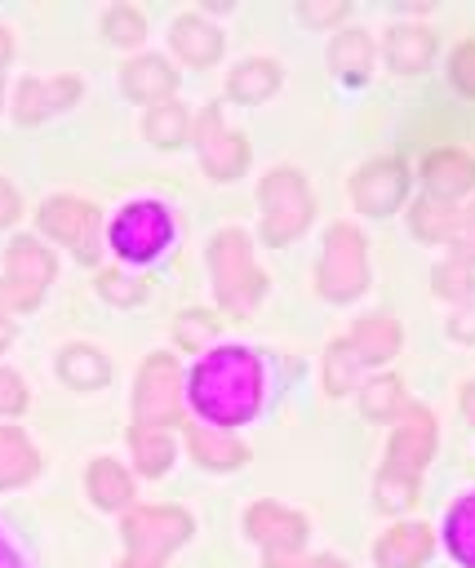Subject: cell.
Returning <instances> with one entry per match:
<instances>
[{"label": "cell", "instance_id": "cell-1", "mask_svg": "<svg viewBox=\"0 0 475 568\" xmlns=\"http://www.w3.org/2000/svg\"><path fill=\"white\" fill-rule=\"evenodd\" d=\"M262 399V364L244 346H222L200 359L191 373V404L213 426H240L257 413Z\"/></svg>", "mask_w": 475, "mask_h": 568}, {"label": "cell", "instance_id": "cell-2", "mask_svg": "<svg viewBox=\"0 0 475 568\" xmlns=\"http://www.w3.org/2000/svg\"><path fill=\"white\" fill-rule=\"evenodd\" d=\"M209 271H213L218 302H222L226 311H235V315H244V311L262 297V288H266L262 271L253 266L249 235L235 231V226L222 231V235H213V244H209Z\"/></svg>", "mask_w": 475, "mask_h": 568}, {"label": "cell", "instance_id": "cell-3", "mask_svg": "<svg viewBox=\"0 0 475 568\" xmlns=\"http://www.w3.org/2000/svg\"><path fill=\"white\" fill-rule=\"evenodd\" d=\"M191 537V515L178 510V506H142V510H129L124 519V541H129V555L120 568H160L164 555L173 546H182Z\"/></svg>", "mask_w": 475, "mask_h": 568}, {"label": "cell", "instance_id": "cell-4", "mask_svg": "<svg viewBox=\"0 0 475 568\" xmlns=\"http://www.w3.org/2000/svg\"><path fill=\"white\" fill-rule=\"evenodd\" d=\"M257 204H262V240L266 244H289L311 222V191H306L302 173H293V169H271L257 186Z\"/></svg>", "mask_w": 475, "mask_h": 568}, {"label": "cell", "instance_id": "cell-5", "mask_svg": "<svg viewBox=\"0 0 475 568\" xmlns=\"http://www.w3.org/2000/svg\"><path fill=\"white\" fill-rule=\"evenodd\" d=\"M315 284L329 302H351L368 284V257H364V235L346 222H333L324 235V253L315 266Z\"/></svg>", "mask_w": 475, "mask_h": 568}, {"label": "cell", "instance_id": "cell-6", "mask_svg": "<svg viewBox=\"0 0 475 568\" xmlns=\"http://www.w3.org/2000/svg\"><path fill=\"white\" fill-rule=\"evenodd\" d=\"M53 280V253L36 244L31 235H18L4 253V280H0V302L13 311H31Z\"/></svg>", "mask_w": 475, "mask_h": 568}, {"label": "cell", "instance_id": "cell-7", "mask_svg": "<svg viewBox=\"0 0 475 568\" xmlns=\"http://www.w3.org/2000/svg\"><path fill=\"white\" fill-rule=\"evenodd\" d=\"M107 235H111V248H115L120 257H129V262H146V257H155V253L169 244L173 222H169L164 204L142 200V204H124Z\"/></svg>", "mask_w": 475, "mask_h": 568}, {"label": "cell", "instance_id": "cell-8", "mask_svg": "<svg viewBox=\"0 0 475 568\" xmlns=\"http://www.w3.org/2000/svg\"><path fill=\"white\" fill-rule=\"evenodd\" d=\"M178 359L173 355H146V364L138 368V386H133V413L146 426H169L178 422Z\"/></svg>", "mask_w": 475, "mask_h": 568}, {"label": "cell", "instance_id": "cell-9", "mask_svg": "<svg viewBox=\"0 0 475 568\" xmlns=\"http://www.w3.org/2000/svg\"><path fill=\"white\" fill-rule=\"evenodd\" d=\"M195 146H200V164H204V173L209 178H240L244 173V164H249V142L235 133V129H226V120H222V111L218 106H204L200 111V120H195Z\"/></svg>", "mask_w": 475, "mask_h": 568}, {"label": "cell", "instance_id": "cell-10", "mask_svg": "<svg viewBox=\"0 0 475 568\" xmlns=\"http://www.w3.org/2000/svg\"><path fill=\"white\" fill-rule=\"evenodd\" d=\"M40 231H49L58 244H71L84 262L98 257V209L84 204V200H71V195H53L40 204L36 213Z\"/></svg>", "mask_w": 475, "mask_h": 568}, {"label": "cell", "instance_id": "cell-11", "mask_svg": "<svg viewBox=\"0 0 475 568\" xmlns=\"http://www.w3.org/2000/svg\"><path fill=\"white\" fill-rule=\"evenodd\" d=\"M431 453H435V417H431L422 404L400 408V422H395L391 448H386V470L417 479V475L426 470Z\"/></svg>", "mask_w": 475, "mask_h": 568}, {"label": "cell", "instance_id": "cell-12", "mask_svg": "<svg viewBox=\"0 0 475 568\" xmlns=\"http://www.w3.org/2000/svg\"><path fill=\"white\" fill-rule=\"evenodd\" d=\"M404 186H408V178H404V164L400 160H368L355 178H351V204L360 209V213H368V217H386L400 200H404Z\"/></svg>", "mask_w": 475, "mask_h": 568}, {"label": "cell", "instance_id": "cell-13", "mask_svg": "<svg viewBox=\"0 0 475 568\" xmlns=\"http://www.w3.org/2000/svg\"><path fill=\"white\" fill-rule=\"evenodd\" d=\"M244 528L266 550H302V541H306V519L297 510H284L280 501H257L244 515Z\"/></svg>", "mask_w": 475, "mask_h": 568}, {"label": "cell", "instance_id": "cell-14", "mask_svg": "<svg viewBox=\"0 0 475 568\" xmlns=\"http://www.w3.org/2000/svg\"><path fill=\"white\" fill-rule=\"evenodd\" d=\"M422 182H426L431 200L448 204V200H457V195H466L475 186V160L466 151H457V146H444V151L422 160Z\"/></svg>", "mask_w": 475, "mask_h": 568}, {"label": "cell", "instance_id": "cell-15", "mask_svg": "<svg viewBox=\"0 0 475 568\" xmlns=\"http://www.w3.org/2000/svg\"><path fill=\"white\" fill-rule=\"evenodd\" d=\"M75 98H80V80H75V75L22 80V84H18V106H13V115H18L22 124H36V120H44V115L71 106Z\"/></svg>", "mask_w": 475, "mask_h": 568}, {"label": "cell", "instance_id": "cell-16", "mask_svg": "<svg viewBox=\"0 0 475 568\" xmlns=\"http://www.w3.org/2000/svg\"><path fill=\"white\" fill-rule=\"evenodd\" d=\"M178 422H182V417H178ZM182 430H186V444H191V453H195V462H200V466L235 470V466H244V462H249V448H244L235 435H226L222 426L182 422Z\"/></svg>", "mask_w": 475, "mask_h": 568}, {"label": "cell", "instance_id": "cell-17", "mask_svg": "<svg viewBox=\"0 0 475 568\" xmlns=\"http://www.w3.org/2000/svg\"><path fill=\"white\" fill-rule=\"evenodd\" d=\"M169 44L178 49L182 62L209 67V62L222 53V31H218L213 22H204L200 13H182V18H173V27H169Z\"/></svg>", "mask_w": 475, "mask_h": 568}, {"label": "cell", "instance_id": "cell-18", "mask_svg": "<svg viewBox=\"0 0 475 568\" xmlns=\"http://www.w3.org/2000/svg\"><path fill=\"white\" fill-rule=\"evenodd\" d=\"M431 546H435V537L426 524H395L373 546V555H377V568H417L431 555Z\"/></svg>", "mask_w": 475, "mask_h": 568}, {"label": "cell", "instance_id": "cell-19", "mask_svg": "<svg viewBox=\"0 0 475 568\" xmlns=\"http://www.w3.org/2000/svg\"><path fill=\"white\" fill-rule=\"evenodd\" d=\"M173 71H169V62L164 58H155V53H146V58H133L129 67H124V93L133 98V102H164V98H173Z\"/></svg>", "mask_w": 475, "mask_h": 568}, {"label": "cell", "instance_id": "cell-20", "mask_svg": "<svg viewBox=\"0 0 475 568\" xmlns=\"http://www.w3.org/2000/svg\"><path fill=\"white\" fill-rule=\"evenodd\" d=\"M431 53H435V36L426 27H413V22L391 27V36H386V62H391V71L413 75V71H422L431 62Z\"/></svg>", "mask_w": 475, "mask_h": 568}, {"label": "cell", "instance_id": "cell-21", "mask_svg": "<svg viewBox=\"0 0 475 568\" xmlns=\"http://www.w3.org/2000/svg\"><path fill=\"white\" fill-rule=\"evenodd\" d=\"M346 342L355 346V355H360L364 364H382V359H391V355L400 351V324H395L391 315H364V320L351 328Z\"/></svg>", "mask_w": 475, "mask_h": 568}, {"label": "cell", "instance_id": "cell-22", "mask_svg": "<svg viewBox=\"0 0 475 568\" xmlns=\"http://www.w3.org/2000/svg\"><path fill=\"white\" fill-rule=\"evenodd\" d=\"M329 62H333V71H337L342 80H355V84H364V80H368V71H373V40H368V31L351 27V31L333 36Z\"/></svg>", "mask_w": 475, "mask_h": 568}, {"label": "cell", "instance_id": "cell-23", "mask_svg": "<svg viewBox=\"0 0 475 568\" xmlns=\"http://www.w3.org/2000/svg\"><path fill=\"white\" fill-rule=\"evenodd\" d=\"M280 89V67L266 58H249L226 75V93L235 102H266Z\"/></svg>", "mask_w": 475, "mask_h": 568}, {"label": "cell", "instance_id": "cell-24", "mask_svg": "<svg viewBox=\"0 0 475 568\" xmlns=\"http://www.w3.org/2000/svg\"><path fill=\"white\" fill-rule=\"evenodd\" d=\"M58 373H62V382L75 386V390H98V386L111 377V364H107L102 351H93V346H67L62 359H58Z\"/></svg>", "mask_w": 475, "mask_h": 568}, {"label": "cell", "instance_id": "cell-25", "mask_svg": "<svg viewBox=\"0 0 475 568\" xmlns=\"http://www.w3.org/2000/svg\"><path fill=\"white\" fill-rule=\"evenodd\" d=\"M36 448L27 444L22 430L13 426H0V488H13V484H27L36 475Z\"/></svg>", "mask_w": 475, "mask_h": 568}, {"label": "cell", "instance_id": "cell-26", "mask_svg": "<svg viewBox=\"0 0 475 568\" xmlns=\"http://www.w3.org/2000/svg\"><path fill=\"white\" fill-rule=\"evenodd\" d=\"M129 444H133V457H138V470L142 475H164L169 462H173V439L164 435V426H146L138 422L129 430Z\"/></svg>", "mask_w": 475, "mask_h": 568}, {"label": "cell", "instance_id": "cell-27", "mask_svg": "<svg viewBox=\"0 0 475 568\" xmlns=\"http://www.w3.org/2000/svg\"><path fill=\"white\" fill-rule=\"evenodd\" d=\"M142 129H146V138H151L155 146H182L186 133H191V120H186V106H182V102L164 98V102H155V106L146 111Z\"/></svg>", "mask_w": 475, "mask_h": 568}, {"label": "cell", "instance_id": "cell-28", "mask_svg": "<svg viewBox=\"0 0 475 568\" xmlns=\"http://www.w3.org/2000/svg\"><path fill=\"white\" fill-rule=\"evenodd\" d=\"M408 222H413V235H422V240H453L457 226H462V213L453 204H444V200L422 195L413 204V217Z\"/></svg>", "mask_w": 475, "mask_h": 568}, {"label": "cell", "instance_id": "cell-29", "mask_svg": "<svg viewBox=\"0 0 475 568\" xmlns=\"http://www.w3.org/2000/svg\"><path fill=\"white\" fill-rule=\"evenodd\" d=\"M89 497H93L102 510H115V506H124V501L133 497V484H129V475H124L111 457H98V462L89 466Z\"/></svg>", "mask_w": 475, "mask_h": 568}, {"label": "cell", "instance_id": "cell-30", "mask_svg": "<svg viewBox=\"0 0 475 568\" xmlns=\"http://www.w3.org/2000/svg\"><path fill=\"white\" fill-rule=\"evenodd\" d=\"M471 284H475V244H471V240H466V244L457 240L453 257L435 266V293H439V297H466Z\"/></svg>", "mask_w": 475, "mask_h": 568}, {"label": "cell", "instance_id": "cell-31", "mask_svg": "<svg viewBox=\"0 0 475 568\" xmlns=\"http://www.w3.org/2000/svg\"><path fill=\"white\" fill-rule=\"evenodd\" d=\"M444 537H448L453 559H462L466 568H475V493H471V497H462V501L448 510Z\"/></svg>", "mask_w": 475, "mask_h": 568}, {"label": "cell", "instance_id": "cell-32", "mask_svg": "<svg viewBox=\"0 0 475 568\" xmlns=\"http://www.w3.org/2000/svg\"><path fill=\"white\" fill-rule=\"evenodd\" d=\"M355 373H360V355L351 342H333L324 351V390L329 395H346L355 386Z\"/></svg>", "mask_w": 475, "mask_h": 568}, {"label": "cell", "instance_id": "cell-33", "mask_svg": "<svg viewBox=\"0 0 475 568\" xmlns=\"http://www.w3.org/2000/svg\"><path fill=\"white\" fill-rule=\"evenodd\" d=\"M360 413L368 422H391L400 413V377H373V382H364Z\"/></svg>", "mask_w": 475, "mask_h": 568}, {"label": "cell", "instance_id": "cell-34", "mask_svg": "<svg viewBox=\"0 0 475 568\" xmlns=\"http://www.w3.org/2000/svg\"><path fill=\"white\" fill-rule=\"evenodd\" d=\"M213 333H218V320L209 311H182L173 324V337L182 351H204L213 342Z\"/></svg>", "mask_w": 475, "mask_h": 568}, {"label": "cell", "instance_id": "cell-35", "mask_svg": "<svg viewBox=\"0 0 475 568\" xmlns=\"http://www.w3.org/2000/svg\"><path fill=\"white\" fill-rule=\"evenodd\" d=\"M102 31L111 36V44H138L146 22H142V13L133 4H111L107 18H102Z\"/></svg>", "mask_w": 475, "mask_h": 568}, {"label": "cell", "instance_id": "cell-36", "mask_svg": "<svg viewBox=\"0 0 475 568\" xmlns=\"http://www.w3.org/2000/svg\"><path fill=\"white\" fill-rule=\"evenodd\" d=\"M98 293H102L107 302H115V306H133V302L146 297V280H133V275H124V271H102V275H98Z\"/></svg>", "mask_w": 475, "mask_h": 568}, {"label": "cell", "instance_id": "cell-37", "mask_svg": "<svg viewBox=\"0 0 475 568\" xmlns=\"http://www.w3.org/2000/svg\"><path fill=\"white\" fill-rule=\"evenodd\" d=\"M413 497H417V479L395 475V470L377 475V506L382 510H404V506H413Z\"/></svg>", "mask_w": 475, "mask_h": 568}, {"label": "cell", "instance_id": "cell-38", "mask_svg": "<svg viewBox=\"0 0 475 568\" xmlns=\"http://www.w3.org/2000/svg\"><path fill=\"white\" fill-rule=\"evenodd\" d=\"M27 408V386L13 368H0V417H13Z\"/></svg>", "mask_w": 475, "mask_h": 568}, {"label": "cell", "instance_id": "cell-39", "mask_svg": "<svg viewBox=\"0 0 475 568\" xmlns=\"http://www.w3.org/2000/svg\"><path fill=\"white\" fill-rule=\"evenodd\" d=\"M453 84H457L466 98H475V40H466V44L453 53Z\"/></svg>", "mask_w": 475, "mask_h": 568}, {"label": "cell", "instance_id": "cell-40", "mask_svg": "<svg viewBox=\"0 0 475 568\" xmlns=\"http://www.w3.org/2000/svg\"><path fill=\"white\" fill-rule=\"evenodd\" d=\"M297 13H302L306 22H315V27H320V22H337V18L346 13V4H342V0H329V4H320V0H302V4H297Z\"/></svg>", "mask_w": 475, "mask_h": 568}, {"label": "cell", "instance_id": "cell-41", "mask_svg": "<svg viewBox=\"0 0 475 568\" xmlns=\"http://www.w3.org/2000/svg\"><path fill=\"white\" fill-rule=\"evenodd\" d=\"M448 333H453L457 342H475V306H462V311L453 315V324H448Z\"/></svg>", "mask_w": 475, "mask_h": 568}, {"label": "cell", "instance_id": "cell-42", "mask_svg": "<svg viewBox=\"0 0 475 568\" xmlns=\"http://www.w3.org/2000/svg\"><path fill=\"white\" fill-rule=\"evenodd\" d=\"M13 217H18V195L9 182H0V226H9Z\"/></svg>", "mask_w": 475, "mask_h": 568}, {"label": "cell", "instance_id": "cell-43", "mask_svg": "<svg viewBox=\"0 0 475 568\" xmlns=\"http://www.w3.org/2000/svg\"><path fill=\"white\" fill-rule=\"evenodd\" d=\"M266 568H302L297 550H266Z\"/></svg>", "mask_w": 475, "mask_h": 568}, {"label": "cell", "instance_id": "cell-44", "mask_svg": "<svg viewBox=\"0 0 475 568\" xmlns=\"http://www.w3.org/2000/svg\"><path fill=\"white\" fill-rule=\"evenodd\" d=\"M462 413H466V422H475V382L462 386Z\"/></svg>", "mask_w": 475, "mask_h": 568}, {"label": "cell", "instance_id": "cell-45", "mask_svg": "<svg viewBox=\"0 0 475 568\" xmlns=\"http://www.w3.org/2000/svg\"><path fill=\"white\" fill-rule=\"evenodd\" d=\"M9 337H13V320L4 315V302H0V351L9 346Z\"/></svg>", "mask_w": 475, "mask_h": 568}, {"label": "cell", "instance_id": "cell-46", "mask_svg": "<svg viewBox=\"0 0 475 568\" xmlns=\"http://www.w3.org/2000/svg\"><path fill=\"white\" fill-rule=\"evenodd\" d=\"M302 568H346L342 559H333V555H315V559H306Z\"/></svg>", "mask_w": 475, "mask_h": 568}, {"label": "cell", "instance_id": "cell-47", "mask_svg": "<svg viewBox=\"0 0 475 568\" xmlns=\"http://www.w3.org/2000/svg\"><path fill=\"white\" fill-rule=\"evenodd\" d=\"M457 231H466V235H471V244H475V204L462 213V226H457Z\"/></svg>", "mask_w": 475, "mask_h": 568}, {"label": "cell", "instance_id": "cell-48", "mask_svg": "<svg viewBox=\"0 0 475 568\" xmlns=\"http://www.w3.org/2000/svg\"><path fill=\"white\" fill-rule=\"evenodd\" d=\"M9 53H13V40H9V31L0 27V71H4V62H9Z\"/></svg>", "mask_w": 475, "mask_h": 568}, {"label": "cell", "instance_id": "cell-49", "mask_svg": "<svg viewBox=\"0 0 475 568\" xmlns=\"http://www.w3.org/2000/svg\"><path fill=\"white\" fill-rule=\"evenodd\" d=\"M0 568H22V564H18V559H13V550H9V546H4V541H0Z\"/></svg>", "mask_w": 475, "mask_h": 568}, {"label": "cell", "instance_id": "cell-50", "mask_svg": "<svg viewBox=\"0 0 475 568\" xmlns=\"http://www.w3.org/2000/svg\"><path fill=\"white\" fill-rule=\"evenodd\" d=\"M0 84H4V71H0Z\"/></svg>", "mask_w": 475, "mask_h": 568}]
</instances>
